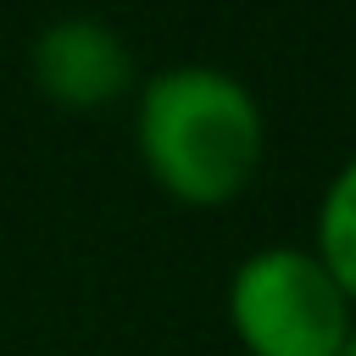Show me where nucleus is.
<instances>
[{"mask_svg":"<svg viewBox=\"0 0 356 356\" xmlns=\"http://www.w3.org/2000/svg\"><path fill=\"white\" fill-rule=\"evenodd\" d=\"M134 145L161 195L184 206H228L261 172L267 122L234 72L178 61L139 83Z\"/></svg>","mask_w":356,"mask_h":356,"instance_id":"f257e3e1","label":"nucleus"},{"mask_svg":"<svg viewBox=\"0 0 356 356\" xmlns=\"http://www.w3.org/2000/svg\"><path fill=\"white\" fill-rule=\"evenodd\" d=\"M228 328L250 356H345L356 306L312 245H261L228 278Z\"/></svg>","mask_w":356,"mask_h":356,"instance_id":"f03ea898","label":"nucleus"},{"mask_svg":"<svg viewBox=\"0 0 356 356\" xmlns=\"http://www.w3.org/2000/svg\"><path fill=\"white\" fill-rule=\"evenodd\" d=\"M28 78L50 106L106 111L134 89V50L100 17H56L28 44Z\"/></svg>","mask_w":356,"mask_h":356,"instance_id":"7ed1b4c3","label":"nucleus"},{"mask_svg":"<svg viewBox=\"0 0 356 356\" xmlns=\"http://www.w3.org/2000/svg\"><path fill=\"white\" fill-rule=\"evenodd\" d=\"M312 250L323 256V267L334 273V284H339L345 300L356 306V156L339 161V172H334L328 189H323Z\"/></svg>","mask_w":356,"mask_h":356,"instance_id":"20e7f679","label":"nucleus"},{"mask_svg":"<svg viewBox=\"0 0 356 356\" xmlns=\"http://www.w3.org/2000/svg\"><path fill=\"white\" fill-rule=\"evenodd\" d=\"M345 356H356V339H350V350H345Z\"/></svg>","mask_w":356,"mask_h":356,"instance_id":"39448f33","label":"nucleus"}]
</instances>
